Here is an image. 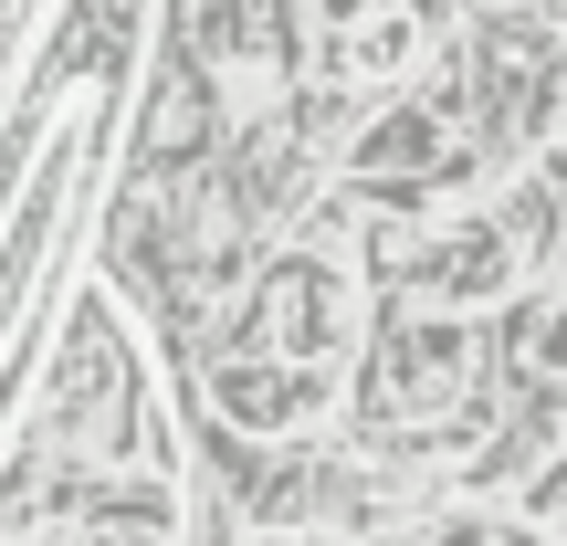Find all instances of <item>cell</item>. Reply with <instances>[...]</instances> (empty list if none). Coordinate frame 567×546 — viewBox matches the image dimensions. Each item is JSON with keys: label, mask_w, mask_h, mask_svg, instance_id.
<instances>
[{"label": "cell", "mask_w": 567, "mask_h": 546, "mask_svg": "<svg viewBox=\"0 0 567 546\" xmlns=\"http://www.w3.org/2000/svg\"><path fill=\"white\" fill-rule=\"evenodd\" d=\"M147 21L158 0H53L0 95V431L21 421V389L42 379L74 253L137 126Z\"/></svg>", "instance_id": "cell-1"}, {"label": "cell", "mask_w": 567, "mask_h": 546, "mask_svg": "<svg viewBox=\"0 0 567 546\" xmlns=\"http://www.w3.org/2000/svg\"><path fill=\"white\" fill-rule=\"evenodd\" d=\"M368 389H379V421L400 442H452L484 400V347H473L463 316H389L379 358H368Z\"/></svg>", "instance_id": "cell-2"}, {"label": "cell", "mask_w": 567, "mask_h": 546, "mask_svg": "<svg viewBox=\"0 0 567 546\" xmlns=\"http://www.w3.org/2000/svg\"><path fill=\"white\" fill-rule=\"evenodd\" d=\"M347 347H358V284H347V264H337V253H284V264L264 274V295L243 305L231 358H274V368L337 379Z\"/></svg>", "instance_id": "cell-3"}, {"label": "cell", "mask_w": 567, "mask_h": 546, "mask_svg": "<svg viewBox=\"0 0 567 546\" xmlns=\"http://www.w3.org/2000/svg\"><path fill=\"white\" fill-rule=\"evenodd\" d=\"M536 264L526 210H463V222H431L421 243H400V295L431 305V316H473V305H505Z\"/></svg>", "instance_id": "cell-4"}, {"label": "cell", "mask_w": 567, "mask_h": 546, "mask_svg": "<svg viewBox=\"0 0 567 546\" xmlns=\"http://www.w3.org/2000/svg\"><path fill=\"white\" fill-rule=\"evenodd\" d=\"M63 431H74L84 463H137V431H147V368L126 358L116 337H84L74 358V400H63Z\"/></svg>", "instance_id": "cell-5"}, {"label": "cell", "mask_w": 567, "mask_h": 546, "mask_svg": "<svg viewBox=\"0 0 567 546\" xmlns=\"http://www.w3.org/2000/svg\"><path fill=\"white\" fill-rule=\"evenodd\" d=\"M326 400H337V379H316V368H274V358L221 347V410L243 431H305V421H326Z\"/></svg>", "instance_id": "cell-6"}, {"label": "cell", "mask_w": 567, "mask_h": 546, "mask_svg": "<svg viewBox=\"0 0 567 546\" xmlns=\"http://www.w3.org/2000/svg\"><path fill=\"white\" fill-rule=\"evenodd\" d=\"M243 546H316V536H305V526H252Z\"/></svg>", "instance_id": "cell-7"}, {"label": "cell", "mask_w": 567, "mask_h": 546, "mask_svg": "<svg viewBox=\"0 0 567 546\" xmlns=\"http://www.w3.org/2000/svg\"><path fill=\"white\" fill-rule=\"evenodd\" d=\"M494 546H515V536H494Z\"/></svg>", "instance_id": "cell-8"}]
</instances>
